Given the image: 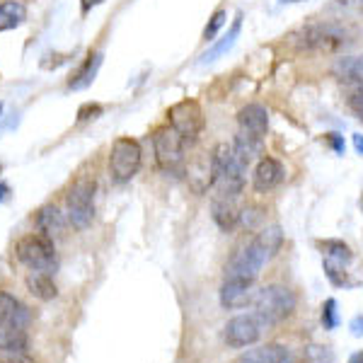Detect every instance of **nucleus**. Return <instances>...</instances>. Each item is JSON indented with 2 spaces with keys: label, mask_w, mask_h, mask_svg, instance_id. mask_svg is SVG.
I'll list each match as a JSON object with an SVG mask.
<instances>
[{
  "label": "nucleus",
  "mask_w": 363,
  "mask_h": 363,
  "mask_svg": "<svg viewBox=\"0 0 363 363\" xmlns=\"http://www.w3.org/2000/svg\"><path fill=\"white\" fill-rule=\"evenodd\" d=\"M264 330H267V325L262 322L259 315L250 313V315H238V318L228 320L223 337L230 349H245V347H252V344L259 342V337Z\"/></svg>",
  "instance_id": "9d476101"
},
{
  "label": "nucleus",
  "mask_w": 363,
  "mask_h": 363,
  "mask_svg": "<svg viewBox=\"0 0 363 363\" xmlns=\"http://www.w3.org/2000/svg\"><path fill=\"white\" fill-rule=\"evenodd\" d=\"M262 145H264L262 138H255V136H247V133L238 131L233 148H235V153L240 155V160H242L245 165H250L252 160H257V157L262 155Z\"/></svg>",
  "instance_id": "393cba45"
},
{
  "label": "nucleus",
  "mask_w": 363,
  "mask_h": 363,
  "mask_svg": "<svg viewBox=\"0 0 363 363\" xmlns=\"http://www.w3.org/2000/svg\"><path fill=\"white\" fill-rule=\"evenodd\" d=\"M306 363H335V354L330 347H320V344H310L306 347Z\"/></svg>",
  "instance_id": "cd10ccee"
},
{
  "label": "nucleus",
  "mask_w": 363,
  "mask_h": 363,
  "mask_svg": "<svg viewBox=\"0 0 363 363\" xmlns=\"http://www.w3.org/2000/svg\"><path fill=\"white\" fill-rule=\"evenodd\" d=\"M95 177H78L70 184L66 194V206H68V223L75 230H85L90 228L92 218H95Z\"/></svg>",
  "instance_id": "39448f33"
},
{
  "label": "nucleus",
  "mask_w": 363,
  "mask_h": 363,
  "mask_svg": "<svg viewBox=\"0 0 363 363\" xmlns=\"http://www.w3.org/2000/svg\"><path fill=\"white\" fill-rule=\"evenodd\" d=\"M184 138L172 126H160L153 133V148L157 167L167 177H184L186 174V157H184Z\"/></svg>",
  "instance_id": "20e7f679"
},
{
  "label": "nucleus",
  "mask_w": 363,
  "mask_h": 363,
  "mask_svg": "<svg viewBox=\"0 0 363 363\" xmlns=\"http://www.w3.org/2000/svg\"><path fill=\"white\" fill-rule=\"evenodd\" d=\"M327 143L332 145V150H335V153H339V155L344 153V138L339 136V133H327Z\"/></svg>",
  "instance_id": "473e14b6"
},
{
  "label": "nucleus",
  "mask_w": 363,
  "mask_h": 363,
  "mask_svg": "<svg viewBox=\"0 0 363 363\" xmlns=\"http://www.w3.org/2000/svg\"><path fill=\"white\" fill-rule=\"evenodd\" d=\"M102 58H104L102 51H95V54L87 56V61L83 63V68H80L78 73L70 78L68 90H85V87H90L92 80H95L99 66H102Z\"/></svg>",
  "instance_id": "5701e85b"
},
{
  "label": "nucleus",
  "mask_w": 363,
  "mask_h": 363,
  "mask_svg": "<svg viewBox=\"0 0 363 363\" xmlns=\"http://www.w3.org/2000/svg\"><path fill=\"white\" fill-rule=\"evenodd\" d=\"M167 119H169V126L184 138V143H191V140L199 138V133L203 131V109L196 99H182V102L172 104L167 112Z\"/></svg>",
  "instance_id": "1a4fd4ad"
},
{
  "label": "nucleus",
  "mask_w": 363,
  "mask_h": 363,
  "mask_svg": "<svg viewBox=\"0 0 363 363\" xmlns=\"http://www.w3.org/2000/svg\"><path fill=\"white\" fill-rule=\"evenodd\" d=\"M8 191H10V186L5 184V182H0V203L5 201V196H8Z\"/></svg>",
  "instance_id": "4c0bfd02"
},
{
  "label": "nucleus",
  "mask_w": 363,
  "mask_h": 363,
  "mask_svg": "<svg viewBox=\"0 0 363 363\" xmlns=\"http://www.w3.org/2000/svg\"><path fill=\"white\" fill-rule=\"evenodd\" d=\"M298 46L310 51H337L349 44L351 32L337 22H322V25H310L301 29L298 34Z\"/></svg>",
  "instance_id": "0eeeda50"
},
{
  "label": "nucleus",
  "mask_w": 363,
  "mask_h": 363,
  "mask_svg": "<svg viewBox=\"0 0 363 363\" xmlns=\"http://www.w3.org/2000/svg\"><path fill=\"white\" fill-rule=\"evenodd\" d=\"M349 363H363V351H356V354L349 359Z\"/></svg>",
  "instance_id": "58836bf2"
},
{
  "label": "nucleus",
  "mask_w": 363,
  "mask_h": 363,
  "mask_svg": "<svg viewBox=\"0 0 363 363\" xmlns=\"http://www.w3.org/2000/svg\"><path fill=\"white\" fill-rule=\"evenodd\" d=\"M29 322H32V310L20 298H15L8 291H0V325H15L27 330Z\"/></svg>",
  "instance_id": "dca6fc26"
},
{
  "label": "nucleus",
  "mask_w": 363,
  "mask_h": 363,
  "mask_svg": "<svg viewBox=\"0 0 363 363\" xmlns=\"http://www.w3.org/2000/svg\"><path fill=\"white\" fill-rule=\"evenodd\" d=\"M262 220H264V211H262L259 206H247V208L240 211L238 223L242 225V228H247V230H255V228L259 225Z\"/></svg>",
  "instance_id": "c85d7f7f"
},
{
  "label": "nucleus",
  "mask_w": 363,
  "mask_h": 363,
  "mask_svg": "<svg viewBox=\"0 0 363 363\" xmlns=\"http://www.w3.org/2000/svg\"><path fill=\"white\" fill-rule=\"evenodd\" d=\"M240 29H242V13H238L235 15V20H233V25H230V29H228V34L220 42H216L211 49L206 51V54L201 56V63H211V61H216V58H220L223 54H228V51L235 46V42H238V37H240Z\"/></svg>",
  "instance_id": "4be33fe9"
},
{
  "label": "nucleus",
  "mask_w": 363,
  "mask_h": 363,
  "mask_svg": "<svg viewBox=\"0 0 363 363\" xmlns=\"http://www.w3.org/2000/svg\"><path fill=\"white\" fill-rule=\"evenodd\" d=\"M99 114H102V107H99V104H85V107H80V112H78V119H80V121H87V119H97Z\"/></svg>",
  "instance_id": "2f4dec72"
},
{
  "label": "nucleus",
  "mask_w": 363,
  "mask_h": 363,
  "mask_svg": "<svg viewBox=\"0 0 363 363\" xmlns=\"http://www.w3.org/2000/svg\"><path fill=\"white\" fill-rule=\"evenodd\" d=\"M238 126L242 133L264 140L269 131V112L262 104H247L238 112Z\"/></svg>",
  "instance_id": "2eb2a0df"
},
{
  "label": "nucleus",
  "mask_w": 363,
  "mask_h": 363,
  "mask_svg": "<svg viewBox=\"0 0 363 363\" xmlns=\"http://www.w3.org/2000/svg\"><path fill=\"white\" fill-rule=\"evenodd\" d=\"M347 85V107L356 119H363V83H344Z\"/></svg>",
  "instance_id": "bb28decb"
},
{
  "label": "nucleus",
  "mask_w": 363,
  "mask_h": 363,
  "mask_svg": "<svg viewBox=\"0 0 363 363\" xmlns=\"http://www.w3.org/2000/svg\"><path fill=\"white\" fill-rule=\"evenodd\" d=\"M5 363H37V361L29 359L27 354H8V359H5Z\"/></svg>",
  "instance_id": "f704fd0d"
},
{
  "label": "nucleus",
  "mask_w": 363,
  "mask_h": 363,
  "mask_svg": "<svg viewBox=\"0 0 363 363\" xmlns=\"http://www.w3.org/2000/svg\"><path fill=\"white\" fill-rule=\"evenodd\" d=\"M211 162H213V189L220 196H230L238 199L242 194L245 186V174L247 167L240 155L235 153V148L228 143H218L211 153Z\"/></svg>",
  "instance_id": "f03ea898"
},
{
  "label": "nucleus",
  "mask_w": 363,
  "mask_h": 363,
  "mask_svg": "<svg viewBox=\"0 0 363 363\" xmlns=\"http://www.w3.org/2000/svg\"><path fill=\"white\" fill-rule=\"evenodd\" d=\"M211 213H213V220L218 223L220 230H230V228H235L238 218H240L235 199L220 196V194H213V201H211Z\"/></svg>",
  "instance_id": "6ab92c4d"
},
{
  "label": "nucleus",
  "mask_w": 363,
  "mask_h": 363,
  "mask_svg": "<svg viewBox=\"0 0 363 363\" xmlns=\"http://www.w3.org/2000/svg\"><path fill=\"white\" fill-rule=\"evenodd\" d=\"M255 189L259 191V194H267V191L277 189V186L284 182L286 177V169L284 165L277 160V157H259V162H257L255 167Z\"/></svg>",
  "instance_id": "4468645a"
},
{
  "label": "nucleus",
  "mask_w": 363,
  "mask_h": 363,
  "mask_svg": "<svg viewBox=\"0 0 363 363\" xmlns=\"http://www.w3.org/2000/svg\"><path fill=\"white\" fill-rule=\"evenodd\" d=\"M186 177H189L191 186L199 194H203L208 186H213V162H211V155H201L194 162H189L186 165Z\"/></svg>",
  "instance_id": "a211bd4d"
},
{
  "label": "nucleus",
  "mask_w": 363,
  "mask_h": 363,
  "mask_svg": "<svg viewBox=\"0 0 363 363\" xmlns=\"http://www.w3.org/2000/svg\"><path fill=\"white\" fill-rule=\"evenodd\" d=\"M354 148L356 153L363 155V133H354Z\"/></svg>",
  "instance_id": "e433bc0d"
},
{
  "label": "nucleus",
  "mask_w": 363,
  "mask_h": 363,
  "mask_svg": "<svg viewBox=\"0 0 363 363\" xmlns=\"http://www.w3.org/2000/svg\"><path fill=\"white\" fill-rule=\"evenodd\" d=\"M361 5H363V0H361Z\"/></svg>",
  "instance_id": "a19ab883"
},
{
  "label": "nucleus",
  "mask_w": 363,
  "mask_h": 363,
  "mask_svg": "<svg viewBox=\"0 0 363 363\" xmlns=\"http://www.w3.org/2000/svg\"><path fill=\"white\" fill-rule=\"evenodd\" d=\"M0 169H3V167H0Z\"/></svg>",
  "instance_id": "79ce46f5"
},
{
  "label": "nucleus",
  "mask_w": 363,
  "mask_h": 363,
  "mask_svg": "<svg viewBox=\"0 0 363 363\" xmlns=\"http://www.w3.org/2000/svg\"><path fill=\"white\" fill-rule=\"evenodd\" d=\"M225 20H228V13H225V10H216V13L211 15L208 25L203 27V42H213L216 34L220 32V27L225 25Z\"/></svg>",
  "instance_id": "c756f323"
},
{
  "label": "nucleus",
  "mask_w": 363,
  "mask_h": 363,
  "mask_svg": "<svg viewBox=\"0 0 363 363\" xmlns=\"http://www.w3.org/2000/svg\"><path fill=\"white\" fill-rule=\"evenodd\" d=\"M339 325V318H337V301L335 298H327L322 303V327L325 330H337Z\"/></svg>",
  "instance_id": "7c9ffc66"
},
{
  "label": "nucleus",
  "mask_w": 363,
  "mask_h": 363,
  "mask_svg": "<svg viewBox=\"0 0 363 363\" xmlns=\"http://www.w3.org/2000/svg\"><path fill=\"white\" fill-rule=\"evenodd\" d=\"M291 349L284 344H262L257 349H247L245 354H240L235 363H291Z\"/></svg>",
  "instance_id": "f3484780"
},
{
  "label": "nucleus",
  "mask_w": 363,
  "mask_h": 363,
  "mask_svg": "<svg viewBox=\"0 0 363 363\" xmlns=\"http://www.w3.org/2000/svg\"><path fill=\"white\" fill-rule=\"evenodd\" d=\"M29 337L25 327L0 325V351L3 354H27Z\"/></svg>",
  "instance_id": "aec40b11"
},
{
  "label": "nucleus",
  "mask_w": 363,
  "mask_h": 363,
  "mask_svg": "<svg viewBox=\"0 0 363 363\" xmlns=\"http://www.w3.org/2000/svg\"><path fill=\"white\" fill-rule=\"evenodd\" d=\"M34 225H37L39 235L49 238V240H61L66 238V228H68V218L58 211L54 203H46L37 211V218H34Z\"/></svg>",
  "instance_id": "ddd939ff"
},
{
  "label": "nucleus",
  "mask_w": 363,
  "mask_h": 363,
  "mask_svg": "<svg viewBox=\"0 0 363 363\" xmlns=\"http://www.w3.org/2000/svg\"><path fill=\"white\" fill-rule=\"evenodd\" d=\"M318 247L322 250V267H325L327 279L335 286H347V267L351 264L354 255H351V247L342 240H325V242H318Z\"/></svg>",
  "instance_id": "9b49d317"
},
{
  "label": "nucleus",
  "mask_w": 363,
  "mask_h": 363,
  "mask_svg": "<svg viewBox=\"0 0 363 363\" xmlns=\"http://www.w3.org/2000/svg\"><path fill=\"white\" fill-rule=\"evenodd\" d=\"M0 114H3V104H0Z\"/></svg>",
  "instance_id": "ea45409f"
},
{
  "label": "nucleus",
  "mask_w": 363,
  "mask_h": 363,
  "mask_svg": "<svg viewBox=\"0 0 363 363\" xmlns=\"http://www.w3.org/2000/svg\"><path fill=\"white\" fill-rule=\"evenodd\" d=\"M284 245V230L281 225H269L262 228L252 242L238 252H233V257L225 264V279H245V281H257L262 267L277 257V252Z\"/></svg>",
  "instance_id": "f257e3e1"
},
{
  "label": "nucleus",
  "mask_w": 363,
  "mask_h": 363,
  "mask_svg": "<svg viewBox=\"0 0 363 363\" xmlns=\"http://www.w3.org/2000/svg\"><path fill=\"white\" fill-rule=\"evenodd\" d=\"M15 255H17V259H20L27 269H32V272H46L54 277L56 269H58L54 240H49L44 235L22 238L15 247Z\"/></svg>",
  "instance_id": "423d86ee"
},
{
  "label": "nucleus",
  "mask_w": 363,
  "mask_h": 363,
  "mask_svg": "<svg viewBox=\"0 0 363 363\" xmlns=\"http://www.w3.org/2000/svg\"><path fill=\"white\" fill-rule=\"evenodd\" d=\"M25 284H27L29 294H32L34 298H39V301H54V298L58 296L54 277L46 274V272H29Z\"/></svg>",
  "instance_id": "412c9836"
},
{
  "label": "nucleus",
  "mask_w": 363,
  "mask_h": 363,
  "mask_svg": "<svg viewBox=\"0 0 363 363\" xmlns=\"http://www.w3.org/2000/svg\"><path fill=\"white\" fill-rule=\"evenodd\" d=\"M140 143L133 138H116L112 150H109V174L116 184H124V182L136 177V172L140 169Z\"/></svg>",
  "instance_id": "6e6552de"
},
{
  "label": "nucleus",
  "mask_w": 363,
  "mask_h": 363,
  "mask_svg": "<svg viewBox=\"0 0 363 363\" xmlns=\"http://www.w3.org/2000/svg\"><path fill=\"white\" fill-rule=\"evenodd\" d=\"M298 298L289 286L281 284H269L264 289H259L252 298V308H255V315H259L262 322L267 327L279 325L281 320L291 318L296 310Z\"/></svg>",
  "instance_id": "7ed1b4c3"
},
{
  "label": "nucleus",
  "mask_w": 363,
  "mask_h": 363,
  "mask_svg": "<svg viewBox=\"0 0 363 363\" xmlns=\"http://www.w3.org/2000/svg\"><path fill=\"white\" fill-rule=\"evenodd\" d=\"M342 83H363V56H344L332 66Z\"/></svg>",
  "instance_id": "b1692460"
},
{
  "label": "nucleus",
  "mask_w": 363,
  "mask_h": 363,
  "mask_svg": "<svg viewBox=\"0 0 363 363\" xmlns=\"http://www.w3.org/2000/svg\"><path fill=\"white\" fill-rule=\"evenodd\" d=\"M349 330H351V335H354V337H363V315H356V318L351 320Z\"/></svg>",
  "instance_id": "72a5a7b5"
},
{
  "label": "nucleus",
  "mask_w": 363,
  "mask_h": 363,
  "mask_svg": "<svg viewBox=\"0 0 363 363\" xmlns=\"http://www.w3.org/2000/svg\"><path fill=\"white\" fill-rule=\"evenodd\" d=\"M102 3L104 0H83L80 5H83V13H90L92 8H97V5H102Z\"/></svg>",
  "instance_id": "c9c22d12"
},
{
  "label": "nucleus",
  "mask_w": 363,
  "mask_h": 363,
  "mask_svg": "<svg viewBox=\"0 0 363 363\" xmlns=\"http://www.w3.org/2000/svg\"><path fill=\"white\" fill-rule=\"evenodd\" d=\"M27 17V10L22 3L17 0H5L0 3V29H13L17 25H22Z\"/></svg>",
  "instance_id": "a878e982"
},
{
  "label": "nucleus",
  "mask_w": 363,
  "mask_h": 363,
  "mask_svg": "<svg viewBox=\"0 0 363 363\" xmlns=\"http://www.w3.org/2000/svg\"><path fill=\"white\" fill-rule=\"evenodd\" d=\"M252 286H255V281L225 279L223 286H220V306L225 310H238V308L252 306V298H255Z\"/></svg>",
  "instance_id": "f8f14e48"
}]
</instances>
